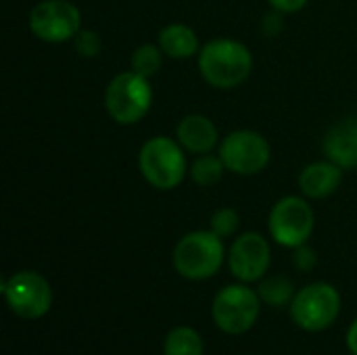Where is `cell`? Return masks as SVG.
Here are the masks:
<instances>
[{
    "label": "cell",
    "instance_id": "ffe728a7",
    "mask_svg": "<svg viewBox=\"0 0 357 355\" xmlns=\"http://www.w3.org/2000/svg\"><path fill=\"white\" fill-rule=\"evenodd\" d=\"M238 224H241L238 213H236L232 207H222V209H218V211L211 216V224H209V226H211V230H213L218 236L226 239V236H230V234L236 232Z\"/></svg>",
    "mask_w": 357,
    "mask_h": 355
},
{
    "label": "cell",
    "instance_id": "9a60e30c",
    "mask_svg": "<svg viewBox=\"0 0 357 355\" xmlns=\"http://www.w3.org/2000/svg\"><path fill=\"white\" fill-rule=\"evenodd\" d=\"M159 46L172 59H190L199 52V38L188 25L172 23L159 31Z\"/></svg>",
    "mask_w": 357,
    "mask_h": 355
},
{
    "label": "cell",
    "instance_id": "5bb4252c",
    "mask_svg": "<svg viewBox=\"0 0 357 355\" xmlns=\"http://www.w3.org/2000/svg\"><path fill=\"white\" fill-rule=\"evenodd\" d=\"M176 136H178V142L186 151L197 153V155H207L218 144V128L213 126L209 117L197 115V113L180 119L176 128Z\"/></svg>",
    "mask_w": 357,
    "mask_h": 355
},
{
    "label": "cell",
    "instance_id": "5b68a950",
    "mask_svg": "<svg viewBox=\"0 0 357 355\" xmlns=\"http://www.w3.org/2000/svg\"><path fill=\"white\" fill-rule=\"evenodd\" d=\"M339 312H341L339 291L326 282L307 285L291 301L293 322L307 333L326 331L339 318Z\"/></svg>",
    "mask_w": 357,
    "mask_h": 355
},
{
    "label": "cell",
    "instance_id": "603a6c76",
    "mask_svg": "<svg viewBox=\"0 0 357 355\" xmlns=\"http://www.w3.org/2000/svg\"><path fill=\"white\" fill-rule=\"evenodd\" d=\"M268 2L272 4L274 10L280 13H297L307 4V0H268Z\"/></svg>",
    "mask_w": 357,
    "mask_h": 355
},
{
    "label": "cell",
    "instance_id": "e0dca14e",
    "mask_svg": "<svg viewBox=\"0 0 357 355\" xmlns=\"http://www.w3.org/2000/svg\"><path fill=\"white\" fill-rule=\"evenodd\" d=\"M257 295L264 303L272 305V308H282L287 303H291L295 299V285L284 278V276H272L259 282Z\"/></svg>",
    "mask_w": 357,
    "mask_h": 355
},
{
    "label": "cell",
    "instance_id": "277c9868",
    "mask_svg": "<svg viewBox=\"0 0 357 355\" xmlns=\"http://www.w3.org/2000/svg\"><path fill=\"white\" fill-rule=\"evenodd\" d=\"M153 105V88L149 77L136 71H123L115 75L105 92V107L109 115L121 123L130 126L140 121Z\"/></svg>",
    "mask_w": 357,
    "mask_h": 355
},
{
    "label": "cell",
    "instance_id": "6da1fadb",
    "mask_svg": "<svg viewBox=\"0 0 357 355\" xmlns=\"http://www.w3.org/2000/svg\"><path fill=\"white\" fill-rule=\"evenodd\" d=\"M199 69L213 88H236L253 69V56L243 42L220 38L207 42L199 52Z\"/></svg>",
    "mask_w": 357,
    "mask_h": 355
},
{
    "label": "cell",
    "instance_id": "44dd1931",
    "mask_svg": "<svg viewBox=\"0 0 357 355\" xmlns=\"http://www.w3.org/2000/svg\"><path fill=\"white\" fill-rule=\"evenodd\" d=\"M73 40H75V50L82 56H96L100 52V38L92 29H79Z\"/></svg>",
    "mask_w": 357,
    "mask_h": 355
},
{
    "label": "cell",
    "instance_id": "4fadbf2b",
    "mask_svg": "<svg viewBox=\"0 0 357 355\" xmlns=\"http://www.w3.org/2000/svg\"><path fill=\"white\" fill-rule=\"evenodd\" d=\"M341 180H343V167L326 159V161L310 163L299 176V186L305 197L324 199L331 197L341 186Z\"/></svg>",
    "mask_w": 357,
    "mask_h": 355
},
{
    "label": "cell",
    "instance_id": "d6986e66",
    "mask_svg": "<svg viewBox=\"0 0 357 355\" xmlns=\"http://www.w3.org/2000/svg\"><path fill=\"white\" fill-rule=\"evenodd\" d=\"M163 65V50L161 46L155 44H142L134 50L132 54V71L144 75V77H153Z\"/></svg>",
    "mask_w": 357,
    "mask_h": 355
},
{
    "label": "cell",
    "instance_id": "7402d4cb",
    "mask_svg": "<svg viewBox=\"0 0 357 355\" xmlns=\"http://www.w3.org/2000/svg\"><path fill=\"white\" fill-rule=\"evenodd\" d=\"M295 268L297 270H301V272H312L314 268H316V264H318V257H316V253H314V249L312 247H307V245H301V247H297L295 249Z\"/></svg>",
    "mask_w": 357,
    "mask_h": 355
},
{
    "label": "cell",
    "instance_id": "8fae6325",
    "mask_svg": "<svg viewBox=\"0 0 357 355\" xmlns=\"http://www.w3.org/2000/svg\"><path fill=\"white\" fill-rule=\"evenodd\" d=\"M272 251L268 241L259 232H245L241 234L228 253L230 272L241 282H255L261 280L270 268Z\"/></svg>",
    "mask_w": 357,
    "mask_h": 355
},
{
    "label": "cell",
    "instance_id": "30bf717a",
    "mask_svg": "<svg viewBox=\"0 0 357 355\" xmlns=\"http://www.w3.org/2000/svg\"><path fill=\"white\" fill-rule=\"evenodd\" d=\"M270 155L272 153L268 140L253 130L230 132L220 144V157L226 169L241 176H253L266 169V165L270 163Z\"/></svg>",
    "mask_w": 357,
    "mask_h": 355
},
{
    "label": "cell",
    "instance_id": "9c48e42d",
    "mask_svg": "<svg viewBox=\"0 0 357 355\" xmlns=\"http://www.w3.org/2000/svg\"><path fill=\"white\" fill-rule=\"evenodd\" d=\"M82 15L69 0H42L29 13V29L36 38L61 44L77 36Z\"/></svg>",
    "mask_w": 357,
    "mask_h": 355
},
{
    "label": "cell",
    "instance_id": "7a4b0ae2",
    "mask_svg": "<svg viewBox=\"0 0 357 355\" xmlns=\"http://www.w3.org/2000/svg\"><path fill=\"white\" fill-rule=\"evenodd\" d=\"M224 264L222 236L213 230H197L182 236L174 249V268L188 280L211 278Z\"/></svg>",
    "mask_w": 357,
    "mask_h": 355
},
{
    "label": "cell",
    "instance_id": "8992f818",
    "mask_svg": "<svg viewBox=\"0 0 357 355\" xmlns=\"http://www.w3.org/2000/svg\"><path fill=\"white\" fill-rule=\"evenodd\" d=\"M259 301V295L245 285H230L222 289L211 305L215 326L226 335H245L257 322Z\"/></svg>",
    "mask_w": 357,
    "mask_h": 355
},
{
    "label": "cell",
    "instance_id": "52a82bcc",
    "mask_svg": "<svg viewBox=\"0 0 357 355\" xmlns=\"http://www.w3.org/2000/svg\"><path fill=\"white\" fill-rule=\"evenodd\" d=\"M2 293L8 308L25 320H38L52 305V289L38 272H17L2 282Z\"/></svg>",
    "mask_w": 357,
    "mask_h": 355
},
{
    "label": "cell",
    "instance_id": "3957f363",
    "mask_svg": "<svg viewBox=\"0 0 357 355\" xmlns=\"http://www.w3.org/2000/svg\"><path fill=\"white\" fill-rule=\"evenodd\" d=\"M138 165L144 180L159 190H172L180 186L186 176V157L182 153V144L167 136H155L146 140L140 149Z\"/></svg>",
    "mask_w": 357,
    "mask_h": 355
},
{
    "label": "cell",
    "instance_id": "cb8c5ba5",
    "mask_svg": "<svg viewBox=\"0 0 357 355\" xmlns=\"http://www.w3.org/2000/svg\"><path fill=\"white\" fill-rule=\"evenodd\" d=\"M347 347L354 355H357V320L351 324V328L347 331Z\"/></svg>",
    "mask_w": 357,
    "mask_h": 355
},
{
    "label": "cell",
    "instance_id": "ac0fdd59",
    "mask_svg": "<svg viewBox=\"0 0 357 355\" xmlns=\"http://www.w3.org/2000/svg\"><path fill=\"white\" fill-rule=\"evenodd\" d=\"M224 172H226V165H224L220 155L218 157L215 155H201L192 163V167H190V176H192V180L199 186H213V184H218L222 180Z\"/></svg>",
    "mask_w": 357,
    "mask_h": 355
},
{
    "label": "cell",
    "instance_id": "ba28073f",
    "mask_svg": "<svg viewBox=\"0 0 357 355\" xmlns=\"http://www.w3.org/2000/svg\"><path fill=\"white\" fill-rule=\"evenodd\" d=\"M314 211L310 207V203H305L301 197H284L280 199L272 211H270V220H268V228L272 239L282 245V247H291L297 249L301 245L307 243V239L314 232Z\"/></svg>",
    "mask_w": 357,
    "mask_h": 355
},
{
    "label": "cell",
    "instance_id": "7c38bea8",
    "mask_svg": "<svg viewBox=\"0 0 357 355\" xmlns=\"http://www.w3.org/2000/svg\"><path fill=\"white\" fill-rule=\"evenodd\" d=\"M326 159L335 161L343 169L357 167V115L335 123L324 136Z\"/></svg>",
    "mask_w": 357,
    "mask_h": 355
},
{
    "label": "cell",
    "instance_id": "2e32d148",
    "mask_svg": "<svg viewBox=\"0 0 357 355\" xmlns=\"http://www.w3.org/2000/svg\"><path fill=\"white\" fill-rule=\"evenodd\" d=\"M165 355H203V339L190 326H176L165 337Z\"/></svg>",
    "mask_w": 357,
    "mask_h": 355
}]
</instances>
